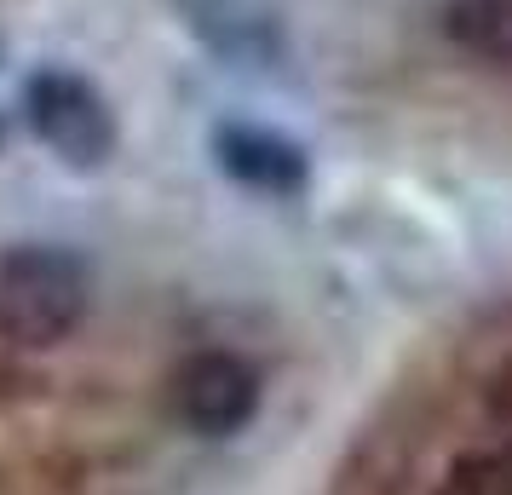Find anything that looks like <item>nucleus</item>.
I'll return each mask as SVG.
<instances>
[{
    "label": "nucleus",
    "instance_id": "obj_1",
    "mask_svg": "<svg viewBox=\"0 0 512 495\" xmlns=\"http://www.w3.org/2000/svg\"><path fill=\"white\" fill-rule=\"evenodd\" d=\"M93 306V271L64 242H12L0 254V334L12 346H58Z\"/></svg>",
    "mask_w": 512,
    "mask_h": 495
},
{
    "label": "nucleus",
    "instance_id": "obj_2",
    "mask_svg": "<svg viewBox=\"0 0 512 495\" xmlns=\"http://www.w3.org/2000/svg\"><path fill=\"white\" fill-rule=\"evenodd\" d=\"M24 116H29V127H35V139L47 144L70 173H98L121 144L110 98L75 70H35L29 75L24 81Z\"/></svg>",
    "mask_w": 512,
    "mask_h": 495
},
{
    "label": "nucleus",
    "instance_id": "obj_3",
    "mask_svg": "<svg viewBox=\"0 0 512 495\" xmlns=\"http://www.w3.org/2000/svg\"><path fill=\"white\" fill-rule=\"evenodd\" d=\"M259 369L242 352H190L173 369V415L196 438H236L259 415Z\"/></svg>",
    "mask_w": 512,
    "mask_h": 495
},
{
    "label": "nucleus",
    "instance_id": "obj_4",
    "mask_svg": "<svg viewBox=\"0 0 512 495\" xmlns=\"http://www.w3.org/2000/svg\"><path fill=\"white\" fill-rule=\"evenodd\" d=\"M213 162H219V173H231L236 185L259 190V196H300L311 179L300 144L277 127H254V121L213 127Z\"/></svg>",
    "mask_w": 512,
    "mask_h": 495
},
{
    "label": "nucleus",
    "instance_id": "obj_5",
    "mask_svg": "<svg viewBox=\"0 0 512 495\" xmlns=\"http://www.w3.org/2000/svg\"><path fill=\"white\" fill-rule=\"evenodd\" d=\"M185 12H190V29L219 58H231V64H254V58L277 52V18L259 12V6H242V0H185Z\"/></svg>",
    "mask_w": 512,
    "mask_h": 495
},
{
    "label": "nucleus",
    "instance_id": "obj_6",
    "mask_svg": "<svg viewBox=\"0 0 512 495\" xmlns=\"http://www.w3.org/2000/svg\"><path fill=\"white\" fill-rule=\"evenodd\" d=\"M443 41L489 70H512V0H443Z\"/></svg>",
    "mask_w": 512,
    "mask_h": 495
},
{
    "label": "nucleus",
    "instance_id": "obj_7",
    "mask_svg": "<svg viewBox=\"0 0 512 495\" xmlns=\"http://www.w3.org/2000/svg\"><path fill=\"white\" fill-rule=\"evenodd\" d=\"M438 495H512V449H472L443 472Z\"/></svg>",
    "mask_w": 512,
    "mask_h": 495
},
{
    "label": "nucleus",
    "instance_id": "obj_8",
    "mask_svg": "<svg viewBox=\"0 0 512 495\" xmlns=\"http://www.w3.org/2000/svg\"><path fill=\"white\" fill-rule=\"evenodd\" d=\"M484 415H489V426L501 432V444L512 449V357L489 375V386H484Z\"/></svg>",
    "mask_w": 512,
    "mask_h": 495
}]
</instances>
